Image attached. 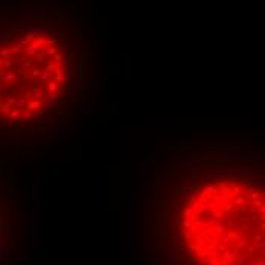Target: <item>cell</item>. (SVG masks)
Listing matches in <instances>:
<instances>
[{"mask_svg":"<svg viewBox=\"0 0 265 265\" xmlns=\"http://www.w3.org/2000/svg\"><path fill=\"white\" fill-rule=\"evenodd\" d=\"M181 225L200 265H264V193L256 186L223 180L198 189Z\"/></svg>","mask_w":265,"mask_h":265,"instance_id":"6da1fadb","label":"cell"}]
</instances>
